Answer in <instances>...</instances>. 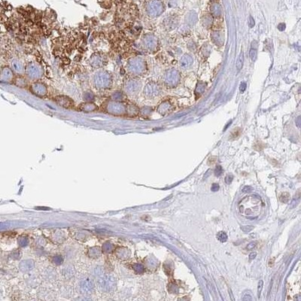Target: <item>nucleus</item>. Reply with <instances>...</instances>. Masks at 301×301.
<instances>
[{
  "instance_id": "18",
  "label": "nucleus",
  "mask_w": 301,
  "mask_h": 301,
  "mask_svg": "<svg viewBox=\"0 0 301 301\" xmlns=\"http://www.w3.org/2000/svg\"><path fill=\"white\" fill-rule=\"evenodd\" d=\"M171 107H172V106H171L169 102H164L159 106L158 109H157V111H158V113L160 114V115H166V113L169 112Z\"/></svg>"
},
{
  "instance_id": "36",
  "label": "nucleus",
  "mask_w": 301,
  "mask_h": 301,
  "mask_svg": "<svg viewBox=\"0 0 301 301\" xmlns=\"http://www.w3.org/2000/svg\"><path fill=\"white\" fill-rule=\"evenodd\" d=\"M215 161H216V158H215V157H210L209 160V161H208V163H209L208 164L209 165H210V164L211 165V164H215Z\"/></svg>"
},
{
  "instance_id": "23",
  "label": "nucleus",
  "mask_w": 301,
  "mask_h": 301,
  "mask_svg": "<svg viewBox=\"0 0 301 301\" xmlns=\"http://www.w3.org/2000/svg\"><path fill=\"white\" fill-rule=\"evenodd\" d=\"M227 235L225 232L224 231H220V232L218 233L217 234V239L219 240L221 242H225L227 241Z\"/></svg>"
},
{
  "instance_id": "38",
  "label": "nucleus",
  "mask_w": 301,
  "mask_h": 301,
  "mask_svg": "<svg viewBox=\"0 0 301 301\" xmlns=\"http://www.w3.org/2000/svg\"><path fill=\"white\" fill-rule=\"evenodd\" d=\"M285 28V25L284 23H280L278 26V29L280 30V31H283Z\"/></svg>"
},
{
  "instance_id": "37",
  "label": "nucleus",
  "mask_w": 301,
  "mask_h": 301,
  "mask_svg": "<svg viewBox=\"0 0 301 301\" xmlns=\"http://www.w3.org/2000/svg\"><path fill=\"white\" fill-rule=\"evenodd\" d=\"M256 256H257V252H252V253L249 254V259H250V260H253V259L255 258Z\"/></svg>"
},
{
  "instance_id": "34",
  "label": "nucleus",
  "mask_w": 301,
  "mask_h": 301,
  "mask_svg": "<svg viewBox=\"0 0 301 301\" xmlns=\"http://www.w3.org/2000/svg\"><path fill=\"white\" fill-rule=\"evenodd\" d=\"M263 285H264V282H263L262 280H261L260 282H259L258 283V296H260V294H261V290H262V288H263Z\"/></svg>"
},
{
  "instance_id": "13",
  "label": "nucleus",
  "mask_w": 301,
  "mask_h": 301,
  "mask_svg": "<svg viewBox=\"0 0 301 301\" xmlns=\"http://www.w3.org/2000/svg\"><path fill=\"white\" fill-rule=\"evenodd\" d=\"M55 101L59 106L65 109H72L74 106V101L70 97L65 95H60L55 97Z\"/></svg>"
},
{
  "instance_id": "28",
  "label": "nucleus",
  "mask_w": 301,
  "mask_h": 301,
  "mask_svg": "<svg viewBox=\"0 0 301 301\" xmlns=\"http://www.w3.org/2000/svg\"><path fill=\"white\" fill-rule=\"evenodd\" d=\"M257 245V242H256V241L252 242H250L248 245H247V249H248V250H252V249H254V248H256Z\"/></svg>"
},
{
  "instance_id": "19",
  "label": "nucleus",
  "mask_w": 301,
  "mask_h": 301,
  "mask_svg": "<svg viewBox=\"0 0 301 301\" xmlns=\"http://www.w3.org/2000/svg\"><path fill=\"white\" fill-rule=\"evenodd\" d=\"M83 99L85 102H93L95 99V96L91 91H86L83 94Z\"/></svg>"
},
{
  "instance_id": "4",
  "label": "nucleus",
  "mask_w": 301,
  "mask_h": 301,
  "mask_svg": "<svg viewBox=\"0 0 301 301\" xmlns=\"http://www.w3.org/2000/svg\"><path fill=\"white\" fill-rule=\"evenodd\" d=\"M127 70L134 75H141L146 71V63L140 57H135L129 60L127 64Z\"/></svg>"
},
{
  "instance_id": "30",
  "label": "nucleus",
  "mask_w": 301,
  "mask_h": 301,
  "mask_svg": "<svg viewBox=\"0 0 301 301\" xmlns=\"http://www.w3.org/2000/svg\"><path fill=\"white\" fill-rule=\"evenodd\" d=\"M233 180V176L232 174L227 175L225 178V182L227 184H231L232 181Z\"/></svg>"
},
{
  "instance_id": "9",
  "label": "nucleus",
  "mask_w": 301,
  "mask_h": 301,
  "mask_svg": "<svg viewBox=\"0 0 301 301\" xmlns=\"http://www.w3.org/2000/svg\"><path fill=\"white\" fill-rule=\"evenodd\" d=\"M180 81V74L178 71L173 69L165 75L164 76V82L166 85L169 87H173L176 86Z\"/></svg>"
},
{
  "instance_id": "20",
  "label": "nucleus",
  "mask_w": 301,
  "mask_h": 301,
  "mask_svg": "<svg viewBox=\"0 0 301 301\" xmlns=\"http://www.w3.org/2000/svg\"><path fill=\"white\" fill-rule=\"evenodd\" d=\"M243 63H244V54L243 52H241L239 55V57H238L237 60H236V68L237 69V71L241 70V69L242 68Z\"/></svg>"
},
{
  "instance_id": "11",
  "label": "nucleus",
  "mask_w": 301,
  "mask_h": 301,
  "mask_svg": "<svg viewBox=\"0 0 301 301\" xmlns=\"http://www.w3.org/2000/svg\"><path fill=\"white\" fill-rule=\"evenodd\" d=\"M159 93H160V88L158 85L153 82L147 84L143 90L144 95L148 98H153V97H157Z\"/></svg>"
},
{
  "instance_id": "5",
  "label": "nucleus",
  "mask_w": 301,
  "mask_h": 301,
  "mask_svg": "<svg viewBox=\"0 0 301 301\" xmlns=\"http://www.w3.org/2000/svg\"><path fill=\"white\" fill-rule=\"evenodd\" d=\"M25 73L29 79L38 80L42 77L44 71L39 64L32 62L27 66L25 69Z\"/></svg>"
},
{
  "instance_id": "24",
  "label": "nucleus",
  "mask_w": 301,
  "mask_h": 301,
  "mask_svg": "<svg viewBox=\"0 0 301 301\" xmlns=\"http://www.w3.org/2000/svg\"><path fill=\"white\" fill-rule=\"evenodd\" d=\"M289 199H290V194L287 192H284V193H282L281 195L279 196V200L282 202V203H287L289 201Z\"/></svg>"
},
{
  "instance_id": "22",
  "label": "nucleus",
  "mask_w": 301,
  "mask_h": 301,
  "mask_svg": "<svg viewBox=\"0 0 301 301\" xmlns=\"http://www.w3.org/2000/svg\"><path fill=\"white\" fill-rule=\"evenodd\" d=\"M205 89H206V85H205L204 83H198V84H197V88H196V95H201V94L205 91Z\"/></svg>"
},
{
  "instance_id": "25",
  "label": "nucleus",
  "mask_w": 301,
  "mask_h": 301,
  "mask_svg": "<svg viewBox=\"0 0 301 301\" xmlns=\"http://www.w3.org/2000/svg\"><path fill=\"white\" fill-rule=\"evenodd\" d=\"M249 55H250V58L252 61H254L256 60V58H257V50H256V48L252 47V49L250 50Z\"/></svg>"
},
{
  "instance_id": "8",
  "label": "nucleus",
  "mask_w": 301,
  "mask_h": 301,
  "mask_svg": "<svg viewBox=\"0 0 301 301\" xmlns=\"http://www.w3.org/2000/svg\"><path fill=\"white\" fill-rule=\"evenodd\" d=\"M88 63L94 69H101L107 63V56L105 54L97 52L91 55L88 60Z\"/></svg>"
},
{
  "instance_id": "12",
  "label": "nucleus",
  "mask_w": 301,
  "mask_h": 301,
  "mask_svg": "<svg viewBox=\"0 0 301 301\" xmlns=\"http://www.w3.org/2000/svg\"><path fill=\"white\" fill-rule=\"evenodd\" d=\"M143 44L149 51H154L157 46V39L152 34H147L143 37Z\"/></svg>"
},
{
  "instance_id": "14",
  "label": "nucleus",
  "mask_w": 301,
  "mask_h": 301,
  "mask_svg": "<svg viewBox=\"0 0 301 301\" xmlns=\"http://www.w3.org/2000/svg\"><path fill=\"white\" fill-rule=\"evenodd\" d=\"M14 72L8 66L2 67L0 71V80L6 82L12 81L14 79Z\"/></svg>"
},
{
  "instance_id": "16",
  "label": "nucleus",
  "mask_w": 301,
  "mask_h": 301,
  "mask_svg": "<svg viewBox=\"0 0 301 301\" xmlns=\"http://www.w3.org/2000/svg\"><path fill=\"white\" fill-rule=\"evenodd\" d=\"M78 108H79L80 111H82L86 113L94 112V111L98 110V106L93 102H83L82 104L79 105Z\"/></svg>"
},
{
  "instance_id": "15",
  "label": "nucleus",
  "mask_w": 301,
  "mask_h": 301,
  "mask_svg": "<svg viewBox=\"0 0 301 301\" xmlns=\"http://www.w3.org/2000/svg\"><path fill=\"white\" fill-rule=\"evenodd\" d=\"M11 69L14 72V73H16L18 75H22L25 73V66L23 63L20 60L18 59H14L11 62Z\"/></svg>"
},
{
  "instance_id": "6",
  "label": "nucleus",
  "mask_w": 301,
  "mask_h": 301,
  "mask_svg": "<svg viewBox=\"0 0 301 301\" xmlns=\"http://www.w3.org/2000/svg\"><path fill=\"white\" fill-rule=\"evenodd\" d=\"M145 10L150 17L154 18L163 12L164 8L159 0H147L145 2Z\"/></svg>"
},
{
  "instance_id": "3",
  "label": "nucleus",
  "mask_w": 301,
  "mask_h": 301,
  "mask_svg": "<svg viewBox=\"0 0 301 301\" xmlns=\"http://www.w3.org/2000/svg\"><path fill=\"white\" fill-rule=\"evenodd\" d=\"M102 109L105 113L114 115V116H122L127 114V106L122 102L108 100L102 105Z\"/></svg>"
},
{
  "instance_id": "31",
  "label": "nucleus",
  "mask_w": 301,
  "mask_h": 301,
  "mask_svg": "<svg viewBox=\"0 0 301 301\" xmlns=\"http://www.w3.org/2000/svg\"><path fill=\"white\" fill-rule=\"evenodd\" d=\"M211 191H213V192L218 191V190H219V184H217V183L212 184V185H211Z\"/></svg>"
},
{
  "instance_id": "1",
  "label": "nucleus",
  "mask_w": 301,
  "mask_h": 301,
  "mask_svg": "<svg viewBox=\"0 0 301 301\" xmlns=\"http://www.w3.org/2000/svg\"><path fill=\"white\" fill-rule=\"evenodd\" d=\"M264 206L262 201L256 196L245 198L240 203V211L245 216L255 218L260 215L261 208Z\"/></svg>"
},
{
  "instance_id": "2",
  "label": "nucleus",
  "mask_w": 301,
  "mask_h": 301,
  "mask_svg": "<svg viewBox=\"0 0 301 301\" xmlns=\"http://www.w3.org/2000/svg\"><path fill=\"white\" fill-rule=\"evenodd\" d=\"M92 84L97 90L109 89L113 84L112 75L105 69H99L92 76Z\"/></svg>"
},
{
  "instance_id": "26",
  "label": "nucleus",
  "mask_w": 301,
  "mask_h": 301,
  "mask_svg": "<svg viewBox=\"0 0 301 301\" xmlns=\"http://www.w3.org/2000/svg\"><path fill=\"white\" fill-rule=\"evenodd\" d=\"M223 173H224V170H223V168L221 167V166H220V165L217 166L216 168H215V176H217V177H219V176H221L222 174H223Z\"/></svg>"
},
{
  "instance_id": "17",
  "label": "nucleus",
  "mask_w": 301,
  "mask_h": 301,
  "mask_svg": "<svg viewBox=\"0 0 301 301\" xmlns=\"http://www.w3.org/2000/svg\"><path fill=\"white\" fill-rule=\"evenodd\" d=\"M192 63H193V59L188 54H185L180 60V65L184 68L189 67Z\"/></svg>"
},
{
  "instance_id": "33",
  "label": "nucleus",
  "mask_w": 301,
  "mask_h": 301,
  "mask_svg": "<svg viewBox=\"0 0 301 301\" xmlns=\"http://www.w3.org/2000/svg\"><path fill=\"white\" fill-rule=\"evenodd\" d=\"M252 190V188H251V187L249 186H245L242 189V192L243 193H249V192H251Z\"/></svg>"
},
{
  "instance_id": "10",
  "label": "nucleus",
  "mask_w": 301,
  "mask_h": 301,
  "mask_svg": "<svg viewBox=\"0 0 301 301\" xmlns=\"http://www.w3.org/2000/svg\"><path fill=\"white\" fill-rule=\"evenodd\" d=\"M30 90L34 95L39 97H43L48 93V88L44 83L36 81L32 83L30 87Z\"/></svg>"
},
{
  "instance_id": "7",
  "label": "nucleus",
  "mask_w": 301,
  "mask_h": 301,
  "mask_svg": "<svg viewBox=\"0 0 301 301\" xmlns=\"http://www.w3.org/2000/svg\"><path fill=\"white\" fill-rule=\"evenodd\" d=\"M142 87L141 81L135 78H127L123 83V90L126 93L130 95L136 94L140 90Z\"/></svg>"
},
{
  "instance_id": "27",
  "label": "nucleus",
  "mask_w": 301,
  "mask_h": 301,
  "mask_svg": "<svg viewBox=\"0 0 301 301\" xmlns=\"http://www.w3.org/2000/svg\"><path fill=\"white\" fill-rule=\"evenodd\" d=\"M240 133H241V130H240V128L234 129V130H233L232 133H231V136H232L233 139H236V138L240 136Z\"/></svg>"
},
{
  "instance_id": "21",
  "label": "nucleus",
  "mask_w": 301,
  "mask_h": 301,
  "mask_svg": "<svg viewBox=\"0 0 301 301\" xmlns=\"http://www.w3.org/2000/svg\"><path fill=\"white\" fill-rule=\"evenodd\" d=\"M124 98V94H123L122 92L120 91H116L113 93L112 96H111V99L115 101H118V102H121L122 100Z\"/></svg>"
},
{
  "instance_id": "32",
  "label": "nucleus",
  "mask_w": 301,
  "mask_h": 301,
  "mask_svg": "<svg viewBox=\"0 0 301 301\" xmlns=\"http://www.w3.org/2000/svg\"><path fill=\"white\" fill-rule=\"evenodd\" d=\"M254 24H255V23H254V18H252V16H250L249 18H248V25H249V27H250V28H252V27L254 26Z\"/></svg>"
},
{
  "instance_id": "35",
  "label": "nucleus",
  "mask_w": 301,
  "mask_h": 301,
  "mask_svg": "<svg viewBox=\"0 0 301 301\" xmlns=\"http://www.w3.org/2000/svg\"><path fill=\"white\" fill-rule=\"evenodd\" d=\"M245 88H246V83L243 81V82H242L241 84H240V90H241L242 92L245 91Z\"/></svg>"
},
{
  "instance_id": "29",
  "label": "nucleus",
  "mask_w": 301,
  "mask_h": 301,
  "mask_svg": "<svg viewBox=\"0 0 301 301\" xmlns=\"http://www.w3.org/2000/svg\"><path fill=\"white\" fill-rule=\"evenodd\" d=\"M151 111H152V109H151L150 108L144 107L142 109L141 111H140V112H141L143 115H148V114L151 112Z\"/></svg>"
}]
</instances>
